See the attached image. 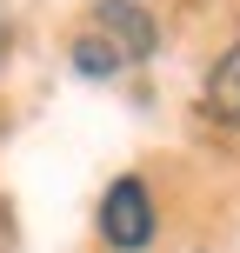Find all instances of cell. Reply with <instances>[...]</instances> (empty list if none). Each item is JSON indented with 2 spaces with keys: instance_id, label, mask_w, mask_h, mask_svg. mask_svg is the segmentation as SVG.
<instances>
[{
  "instance_id": "obj_3",
  "label": "cell",
  "mask_w": 240,
  "mask_h": 253,
  "mask_svg": "<svg viewBox=\"0 0 240 253\" xmlns=\"http://www.w3.org/2000/svg\"><path fill=\"white\" fill-rule=\"evenodd\" d=\"M207 107H214L220 120H240V40L214 60V74H207Z\"/></svg>"
},
{
  "instance_id": "obj_4",
  "label": "cell",
  "mask_w": 240,
  "mask_h": 253,
  "mask_svg": "<svg viewBox=\"0 0 240 253\" xmlns=\"http://www.w3.org/2000/svg\"><path fill=\"white\" fill-rule=\"evenodd\" d=\"M74 67H80V74H94V80H100V74H120V67H127V53H120V47H114L107 34H87V40L74 47Z\"/></svg>"
},
{
  "instance_id": "obj_1",
  "label": "cell",
  "mask_w": 240,
  "mask_h": 253,
  "mask_svg": "<svg viewBox=\"0 0 240 253\" xmlns=\"http://www.w3.org/2000/svg\"><path fill=\"white\" fill-rule=\"evenodd\" d=\"M100 233H107L114 253H140L153 240V200H147V187H140L134 173L100 193Z\"/></svg>"
},
{
  "instance_id": "obj_2",
  "label": "cell",
  "mask_w": 240,
  "mask_h": 253,
  "mask_svg": "<svg viewBox=\"0 0 240 253\" xmlns=\"http://www.w3.org/2000/svg\"><path fill=\"white\" fill-rule=\"evenodd\" d=\"M94 34H107L127 60H147V53L160 47V27H153V13L140 7V0H100V7H94Z\"/></svg>"
},
{
  "instance_id": "obj_5",
  "label": "cell",
  "mask_w": 240,
  "mask_h": 253,
  "mask_svg": "<svg viewBox=\"0 0 240 253\" xmlns=\"http://www.w3.org/2000/svg\"><path fill=\"white\" fill-rule=\"evenodd\" d=\"M0 53H7V27H0Z\"/></svg>"
}]
</instances>
